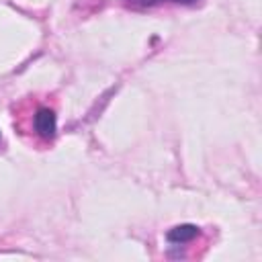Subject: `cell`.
<instances>
[{"mask_svg": "<svg viewBox=\"0 0 262 262\" xmlns=\"http://www.w3.org/2000/svg\"><path fill=\"white\" fill-rule=\"evenodd\" d=\"M14 129L37 149H45L57 135V108L51 96H27L14 106Z\"/></svg>", "mask_w": 262, "mask_h": 262, "instance_id": "1", "label": "cell"}, {"mask_svg": "<svg viewBox=\"0 0 262 262\" xmlns=\"http://www.w3.org/2000/svg\"><path fill=\"white\" fill-rule=\"evenodd\" d=\"M203 237H205L203 229L196 227V225H192V223L176 225V227H172V229L166 233V239H168V244H170L172 250H174V248H188L190 244H194V242H199V239H203Z\"/></svg>", "mask_w": 262, "mask_h": 262, "instance_id": "2", "label": "cell"}, {"mask_svg": "<svg viewBox=\"0 0 262 262\" xmlns=\"http://www.w3.org/2000/svg\"><path fill=\"white\" fill-rule=\"evenodd\" d=\"M125 6L129 8H154V6H160V4H194L199 0H121Z\"/></svg>", "mask_w": 262, "mask_h": 262, "instance_id": "3", "label": "cell"}, {"mask_svg": "<svg viewBox=\"0 0 262 262\" xmlns=\"http://www.w3.org/2000/svg\"><path fill=\"white\" fill-rule=\"evenodd\" d=\"M0 141H2V135H0Z\"/></svg>", "mask_w": 262, "mask_h": 262, "instance_id": "4", "label": "cell"}]
</instances>
